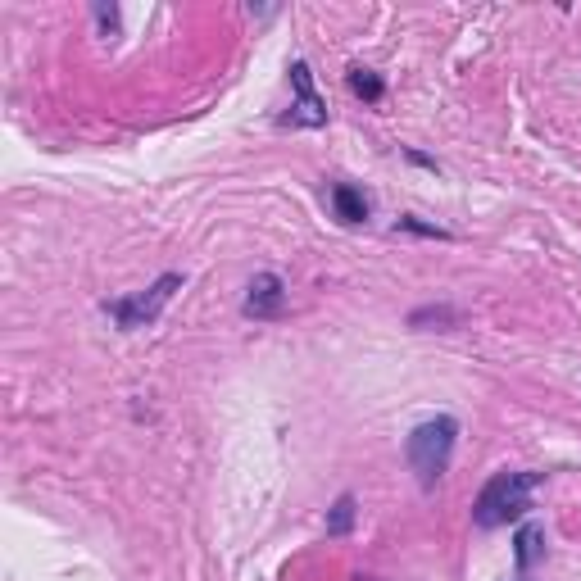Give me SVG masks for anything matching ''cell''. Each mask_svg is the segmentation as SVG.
I'll return each mask as SVG.
<instances>
[{"instance_id":"obj_6","label":"cell","mask_w":581,"mask_h":581,"mask_svg":"<svg viewBox=\"0 0 581 581\" xmlns=\"http://www.w3.org/2000/svg\"><path fill=\"white\" fill-rule=\"evenodd\" d=\"M332 205H336V218H341V223H364L368 218V200H364V191H355V187H336Z\"/></svg>"},{"instance_id":"obj_5","label":"cell","mask_w":581,"mask_h":581,"mask_svg":"<svg viewBox=\"0 0 581 581\" xmlns=\"http://www.w3.org/2000/svg\"><path fill=\"white\" fill-rule=\"evenodd\" d=\"M291 82H296V114H291V119L305 123V128H318V123H323L327 114H323V100L314 96V82H309V64H296V69H291Z\"/></svg>"},{"instance_id":"obj_1","label":"cell","mask_w":581,"mask_h":581,"mask_svg":"<svg viewBox=\"0 0 581 581\" xmlns=\"http://www.w3.org/2000/svg\"><path fill=\"white\" fill-rule=\"evenodd\" d=\"M454 436H459V423H454L450 414L427 418V423H418L414 432H409L404 454H409V468L418 473V486H423V491H432V486L445 477L450 454H454Z\"/></svg>"},{"instance_id":"obj_2","label":"cell","mask_w":581,"mask_h":581,"mask_svg":"<svg viewBox=\"0 0 581 581\" xmlns=\"http://www.w3.org/2000/svg\"><path fill=\"white\" fill-rule=\"evenodd\" d=\"M541 477L536 473H495L491 482L482 486L473 504V522L477 527H500V522L522 518V509L532 504V491Z\"/></svg>"},{"instance_id":"obj_9","label":"cell","mask_w":581,"mask_h":581,"mask_svg":"<svg viewBox=\"0 0 581 581\" xmlns=\"http://www.w3.org/2000/svg\"><path fill=\"white\" fill-rule=\"evenodd\" d=\"M350 87H355V96H364V100L382 96V82H377L368 69H350Z\"/></svg>"},{"instance_id":"obj_7","label":"cell","mask_w":581,"mask_h":581,"mask_svg":"<svg viewBox=\"0 0 581 581\" xmlns=\"http://www.w3.org/2000/svg\"><path fill=\"white\" fill-rule=\"evenodd\" d=\"M541 527H536V522H527V527H522L518 532V568H532L536 559H541Z\"/></svg>"},{"instance_id":"obj_3","label":"cell","mask_w":581,"mask_h":581,"mask_svg":"<svg viewBox=\"0 0 581 581\" xmlns=\"http://www.w3.org/2000/svg\"><path fill=\"white\" fill-rule=\"evenodd\" d=\"M178 286H182L178 273H164L155 286H150V291H141V296H132V300H114V305H105V309L119 318V327H128V332H132V327L155 323L159 309L173 300V291H178Z\"/></svg>"},{"instance_id":"obj_8","label":"cell","mask_w":581,"mask_h":581,"mask_svg":"<svg viewBox=\"0 0 581 581\" xmlns=\"http://www.w3.org/2000/svg\"><path fill=\"white\" fill-rule=\"evenodd\" d=\"M350 522H355V495H341L336 509H332V518H327V532L345 536V532H350Z\"/></svg>"},{"instance_id":"obj_4","label":"cell","mask_w":581,"mask_h":581,"mask_svg":"<svg viewBox=\"0 0 581 581\" xmlns=\"http://www.w3.org/2000/svg\"><path fill=\"white\" fill-rule=\"evenodd\" d=\"M282 305H286L282 277H277V273H259L255 282H250V291H246V314L250 318H273V314H282Z\"/></svg>"}]
</instances>
